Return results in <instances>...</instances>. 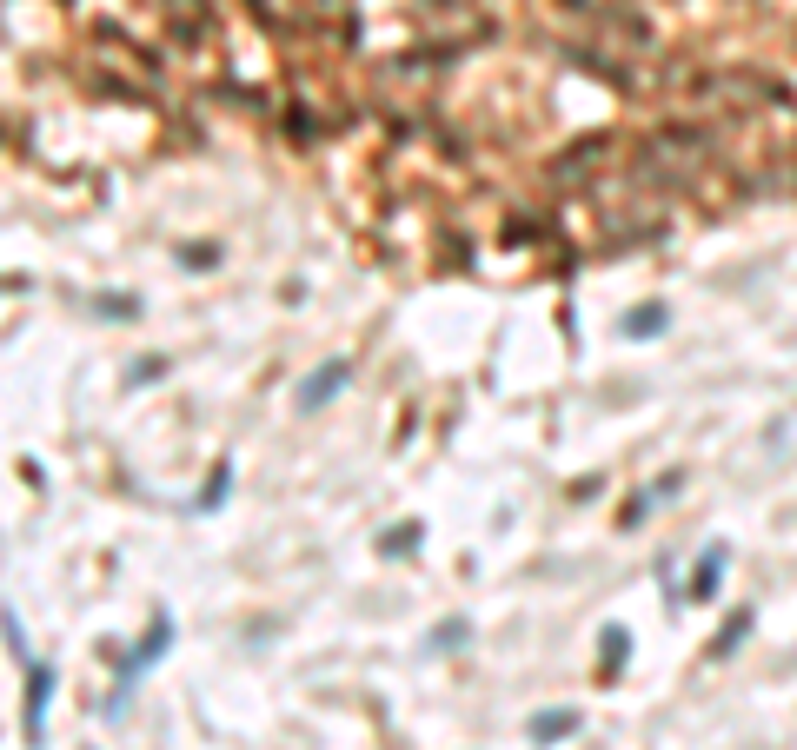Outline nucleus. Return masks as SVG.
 Returning a JSON list of instances; mask_svg holds the SVG:
<instances>
[{"instance_id": "obj_1", "label": "nucleus", "mask_w": 797, "mask_h": 750, "mask_svg": "<svg viewBox=\"0 0 797 750\" xmlns=\"http://www.w3.org/2000/svg\"><path fill=\"white\" fill-rule=\"evenodd\" d=\"M339 385H346V359H326V366L306 379V392H299V412H319V405L333 399Z\"/></svg>"}, {"instance_id": "obj_2", "label": "nucleus", "mask_w": 797, "mask_h": 750, "mask_svg": "<svg viewBox=\"0 0 797 750\" xmlns=\"http://www.w3.org/2000/svg\"><path fill=\"white\" fill-rule=\"evenodd\" d=\"M565 731H578V717H572V711H545V717H532V737H565Z\"/></svg>"}, {"instance_id": "obj_3", "label": "nucleus", "mask_w": 797, "mask_h": 750, "mask_svg": "<svg viewBox=\"0 0 797 750\" xmlns=\"http://www.w3.org/2000/svg\"><path fill=\"white\" fill-rule=\"evenodd\" d=\"M658 326H665V312H658V306H638V312L625 319V332H631V339H651Z\"/></svg>"}]
</instances>
